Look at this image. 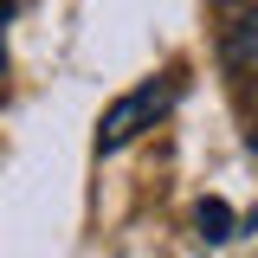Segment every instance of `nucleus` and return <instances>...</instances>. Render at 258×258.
<instances>
[{
  "label": "nucleus",
  "mask_w": 258,
  "mask_h": 258,
  "mask_svg": "<svg viewBox=\"0 0 258 258\" xmlns=\"http://www.w3.org/2000/svg\"><path fill=\"white\" fill-rule=\"evenodd\" d=\"M174 97H181V78L174 71H161V78H149V84H136V91H123L110 110H103V123H97V155H116V149H129L142 129H155L168 110H174Z\"/></svg>",
  "instance_id": "1"
},
{
  "label": "nucleus",
  "mask_w": 258,
  "mask_h": 258,
  "mask_svg": "<svg viewBox=\"0 0 258 258\" xmlns=\"http://www.w3.org/2000/svg\"><path fill=\"white\" fill-rule=\"evenodd\" d=\"M232 207H226L220 194H213V200H200V207H194V232H200V239H207V245H226V239H232Z\"/></svg>",
  "instance_id": "2"
},
{
  "label": "nucleus",
  "mask_w": 258,
  "mask_h": 258,
  "mask_svg": "<svg viewBox=\"0 0 258 258\" xmlns=\"http://www.w3.org/2000/svg\"><path fill=\"white\" fill-rule=\"evenodd\" d=\"M226 58L245 64V71H258V13H239V26L226 32Z\"/></svg>",
  "instance_id": "3"
},
{
  "label": "nucleus",
  "mask_w": 258,
  "mask_h": 258,
  "mask_svg": "<svg viewBox=\"0 0 258 258\" xmlns=\"http://www.w3.org/2000/svg\"><path fill=\"white\" fill-rule=\"evenodd\" d=\"M252 155H258V129H252Z\"/></svg>",
  "instance_id": "4"
}]
</instances>
